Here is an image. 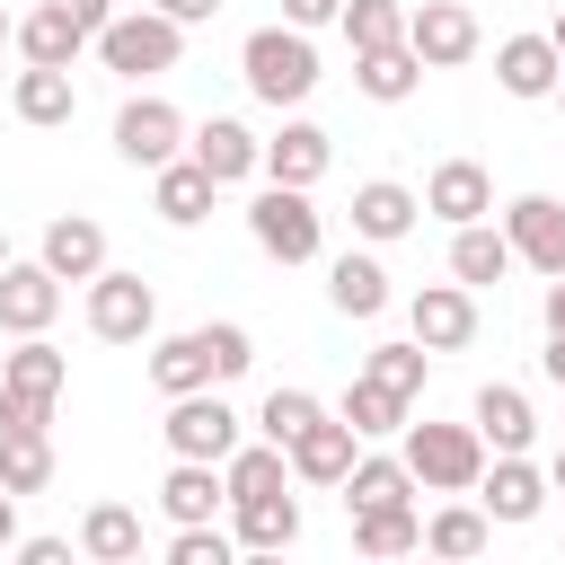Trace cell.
Returning <instances> with one entry per match:
<instances>
[{"label": "cell", "mask_w": 565, "mask_h": 565, "mask_svg": "<svg viewBox=\"0 0 565 565\" xmlns=\"http://www.w3.org/2000/svg\"><path fill=\"white\" fill-rule=\"evenodd\" d=\"M0 547H18V494L0 486Z\"/></svg>", "instance_id": "49"}, {"label": "cell", "mask_w": 565, "mask_h": 565, "mask_svg": "<svg viewBox=\"0 0 565 565\" xmlns=\"http://www.w3.org/2000/svg\"><path fill=\"white\" fill-rule=\"evenodd\" d=\"M547 494H556V486H547V468H530V450H494L486 477H477V503H486V521H503V530L539 521Z\"/></svg>", "instance_id": "11"}, {"label": "cell", "mask_w": 565, "mask_h": 565, "mask_svg": "<svg viewBox=\"0 0 565 565\" xmlns=\"http://www.w3.org/2000/svg\"><path fill=\"white\" fill-rule=\"evenodd\" d=\"M512 265H521V256H512V238H503L494 221H459V230H450V274H459L468 291H486V282H503Z\"/></svg>", "instance_id": "29"}, {"label": "cell", "mask_w": 565, "mask_h": 565, "mask_svg": "<svg viewBox=\"0 0 565 565\" xmlns=\"http://www.w3.org/2000/svg\"><path fill=\"white\" fill-rule=\"evenodd\" d=\"M177 53H185V26L168 18V9H115L106 26H97V62L115 71V79H159V71H177Z\"/></svg>", "instance_id": "3"}, {"label": "cell", "mask_w": 565, "mask_h": 565, "mask_svg": "<svg viewBox=\"0 0 565 565\" xmlns=\"http://www.w3.org/2000/svg\"><path fill=\"white\" fill-rule=\"evenodd\" d=\"M0 433H53V397H26V388H0Z\"/></svg>", "instance_id": "42"}, {"label": "cell", "mask_w": 565, "mask_h": 565, "mask_svg": "<svg viewBox=\"0 0 565 565\" xmlns=\"http://www.w3.org/2000/svg\"><path fill=\"white\" fill-rule=\"evenodd\" d=\"M282 18L291 26H327V18H344V0H282Z\"/></svg>", "instance_id": "43"}, {"label": "cell", "mask_w": 565, "mask_h": 565, "mask_svg": "<svg viewBox=\"0 0 565 565\" xmlns=\"http://www.w3.org/2000/svg\"><path fill=\"white\" fill-rule=\"evenodd\" d=\"M344 512H371V503H415L424 486H415V468H406V450H371V459H353L344 468Z\"/></svg>", "instance_id": "25"}, {"label": "cell", "mask_w": 565, "mask_h": 565, "mask_svg": "<svg viewBox=\"0 0 565 565\" xmlns=\"http://www.w3.org/2000/svg\"><path fill=\"white\" fill-rule=\"evenodd\" d=\"M406 406H415V397H397L388 380L353 371V388H344V406H335V415H344V424H353L362 441H388V433H406Z\"/></svg>", "instance_id": "33"}, {"label": "cell", "mask_w": 565, "mask_h": 565, "mask_svg": "<svg viewBox=\"0 0 565 565\" xmlns=\"http://www.w3.org/2000/svg\"><path fill=\"white\" fill-rule=\"evenodd\" d=\"M9 44H18V18H0V53H9Z\"/></svg>", "instance_id": "51"}, {"label": "cell", "mask_w": 565, "mask_h": 565, "mask_svg": "<svg viewBox=\"0 0 565 565\" xmlns=\"http://www.w3.org/2000/svg\"><path fill=\"white\" fill-rule=\"evenodd\" d=\"M362 371H371V380H388L397 397H424L433 353H424V344H371V353H362Z\"/></svg>", "instance_id": "40"}, {"label": "cell", "mask_w": 565, "mask_h": 565, "mask_svg": "<svg viewBox=\"0 0 565 565\" xmlns=\"http://www.w3.org/2000/svg\"><path fill=\"white\" fill-rule=\"evenodd\" d=\"M150 327H159V291L141 274H124V265L88 274V335L97 344H150Z\"/></svg>", "instance_id": "7"}, {"label": "cell", "mask_w": 565, "mask_h": 565, "mask_svg": "<svg viewBox=\"0 0 565 565\" xmlns=\"http://www.w3.org/2000/svg\"><path fill=\"white\" fill-rule=\"evenodd\" d=\"M247 362H256V335H247L238 318H203V327H185V335H159V344H150V388H159V397L221 388V380H238Z\"/></svg>", "instance_id": "1"}, {"label": "cell", "mask_w": 565, "mask_h": 565, "mask_svg": "<svg viewBox=\"0 0 565 565\" xmlns=\"http://www.w3.org/2000/svg\"><path fill=\"white\" fill-rule=\"evenodd\" d=\"M539 371H547V380L565 388V335H547V353H539Z\"/></svg>", "instance_id": "48"}, {"label": "cell", "mask_w": 565, "mask_h": 565, "mask_svg": "<svg viewBox=\"0 0 565 565\" xmlns=\"http://www.w3.org/2000/svg\"><path fill=\"white\" fill-rule=\"evenodd\" d=\"M547 35H556V53H565V9H556V26H547Z\"/></svg>", "instance_id": "52"}, {"label": "cell", "mask_w": 565, "mask_h": 565, "mask_svg": "<svg viewBox=\"0 0 565 565\" xmlns=\"http://www.w3.org/2000/svg\"><path fill=\"white\" fill-rule=\"evenodd\" d=\"M344 44L353 53H380V44H406V0H344Z\"/></svg>", "instance_id": "38"}, {"label": "cell", "mask_w": 565, "mask_h": 565, "mask_svg": "<svg viewBox=\"0 0 565 565\" xmlns=\"http://www.w3.org/2000/svg\"><path fill=\"white\" fill-rule=\"evenodd\" d=\"M0 388H26V397H53V406H62V388H71V353L44 344V335H18V344L0 353Z\"/></svg>", "instance_id": "30"}, {"label": "cell", "mask_w": 565, "mask_h": 565, "mask_svg": "<svg viewBox=\"0 0 565 565\" xmlns=\"http://www.w3.org/2000/svg\"><path fill=\"white\" fill-rule=\"evenodd\" d=\"M406 44L424 53V71H459V62H477L486 26H477L468 0H415L406 9Z\"/></svg>", "instance_id": "9"}, {"label": "cell", "mask_w": 565, "mask_h": 565, "mask_svg": "<svg viewBox=\"0 0 565 565\" xmlns=\"http://www.w3.org/2000/svg\"><path fill=\"white\" fill-rule=\"evenodd\" d=\"M230 547H238V530H221V521H185V530L168 539V565H230Z\"/></svg>", "instance_id": "41"}, {"label": "cell", "mask_w": 565, "mask_h": 565, "mask_svg": "<svg viewBox=\"0 0 565 565\" xmlns=\"http://www.w3.org/2000/svg\"><path fill=\"white\" fill-rule=\"evenodd\" d=\"M238 71H247V88L282 115V106H300L309 88H318V44H309V26H256L247 44H238Z\"/></svg>", "instance_id": "2"}, {"label": "cell", "mask_w": 565, "mask_h": 565, "mask_svg": "<svg viewBox=\"0 0 565 565\" xmlns=\"http://www.w3.org/2000/svg\"><path fill=\"white\" fill-rule=\"evenodd\" d=\"M362 459V433L344 415H318L300 441H291V486H344V468Z\"/></svg>", "instance_id": "17"}, {"label": "cell", "mask_w": 565, "mask_h": 565, "mask_svg": "<svg viewBox=\"0 0 565 565\" xmlns=\"http://www.w3.org/2000/svg\"><path fill=\"white\" fill-rule=\"evenodd\" d=\"M468 424L486 433V450H530V441H539V415H530V397H521L512 380H486L477 406H468Z\"/></svg>", "instance_id": "24"}, {"label": "cell", "mask_w": 565, "mask_h": 565, "mask_svg": "<svg viewBox=\"0 0 565 565\" xmlns=\"http://www.w3.org/2000/svg\"><path fill=\"white\" fill-rule=\"evenodd\" d=\"M212 194H221V177L185 150V159H168V168H150V212L168 221V230H194L203 212H212Z\"/></svg>", "instance_id": "15"}, {"label": "cell", "mask_w": 565, "mask_h": 565, "mask_svg": "<svg viewBox=\"0 0 565 565\" xmlns=\"http://www.w3.org/2000/svg\"><path fill=\"white\" fill-rule=\"evenodd\" d=\"M406 327H415V344L424 353H459V344H477V291L450 274V282H424L415 300H406Z\"/></svg>", "instance_id": "10"}, {"label": "cell", "mask_w": 565, "mask_h": 565, "mask_svg": "<svg viewBox=\"0 0 565 565\" xmlns=\"http://www.w3.org/2000/svg\"><path fill=\"white\" fill-rule=\"evenodd\" d=\"M88 44H97V35H88L71 9H53V0H44L35 18H18V62H53V71H71Z\"/></svg>", "instance_id": "27"}, {"label": "cell", "mask_w": 565, "mask_h": 565, "mask_svg": "<svg viewBox=\"0 0 565 565\" xmlns=\"http://www.w3.org/2000/svg\"><path fill=\"white\" fill-rule=\"evenodd\" d=\"M353 88H362L371 106H406V97L424 88V53H415V44H380V53H353Z\"/></svg>", "instance_id": "28"}, {"label": "cell", "mask_w": 565, "mask_h": 565, "mask_svg": "<svg viewBox=\"0 0 565 565\" xmlns=\"http://www.w3.org/2000/svg\"><path fill=\"white\" fill-rule=\"evenodd\" d=\"M415 221H424V194H415V185H397V177L353 185V238H362V247H388V238H406Z\"/></svg>", "instance_id": "16"}, {"label": "cell", "mask_w": 565, "mask_h": 565, "mask_svg": "<svg viewBox=\"0 0 565 565\" xmlns=\"http://www.w3.org/2000/svg\"><path fill=\"white\" fill-rule=\"evenodd\" d=\"M0 486L9 494H44L53 486V433H0Z\"/></svg>", "instance_id": "37"}, {"label": "cell", "mask_w": 565, "mask_h": 565, "mask_svg": "<svg viewBox=\"0 0 565 565\" xmlns=\"http://www.w3.org/2000/svg\"><path fill=\"white\" fill-rule=\"evenodd\" d=\"M486 539H494L486 503H441V512L424 521V547H433V556H486Z\"/></svg>", "instance_id": "36"}, {"label": "cell", "mask_w": 565, "mask_h": 565, "mask_svg": "<svg viewBox=\"0 0 565 565\" xmlns=\"http://www.w3.org/2000/svg\"><path fill=\"white\" fill-rule=\"evenodd\" d=\"M79 556L132 565V556H141V512H132V503H88V512H79Z\"/></svg>", "instance_id": "34"}, {"label": "cell", "mask_w": 565, "mask_h": 565, "mask_svg": "<svg viewBox=\"0 0 565 565\" xmlns=\"http://www.w3.org/2000/svg\"><path fill=\"white\" fill-rule=\"evenodd\" d=\"M185 150L221 177V185H247V177H265V141L238 124V115H203L194 132H185Z\"/></svg>", "instance_id": "14"}, {"label": "cell", "mask_w": 565, "mask_h": 565, "mask_svg": "<svg viewBox=\"0 0 565 565\" xmlns=\"http://www.w3.org/2000/svg\"><path fill=\"white\" fill-rule=\"evenodd\" d=\"M406 468H415V486L424 494H477V477H486V433L477 424H406Z\"/></svg>", "instance_id": "4"}, {"label": "cell", "mask_w": 565, "mask_h": 565, "mask_svg": "<svg viewBox=\"0 0 565 565\" xmlns=\"http://www.w3.org/2000/svg\"><path fill=\"white\" fill-rule=\"evenodd\" d=\"M53 318H62V274L44 256H26V265L9 256L0 265V335H44Z\"/></svg>", "instance_id": "12"}, {"label": "cell", "mask_w": 565, "mask_h": 565, "mask_svg": "<svg viewBox=\"0 0 565 565\" xmlns=\"http://www.w3.org/2000/svg\"><path fill=\"white\" fill-rule=\"evenodd\" d=\"M547 486H556V494H565V441H556V459H547Z\"/></svg>", "instance_id": "50"}, {"label": "cell", "mask_w": 565, "mask_h": 565, "mask_svg": "<svg viewBox=\"0 0 565 565\" xmlns=\"http://www.w3.org/2000/svg\"><path fill=\"white\" fill-rule=\"evenodd\" d=\"M539 318H547V335H565V274L539 291Z\"/></svg>", "instance_id": "47"}, {"label": "cell", "mask_w": 565, "mask_h": 565, "mask_svg": "<svg viewBox=\"0 0 565 565\" xmlns=\"http://www.w3.org/2000/svg\"><path fill=\"white\" fill-rule=\"evenodd\" d=\"M424 212L450 221V230H459V221H486V212H494V177H486L477 159H441V168L424 177Z\"/></svg>", "instance_id": "19"}, {"label": "cell", "mask_w": 565, "mask_h": 565, "mask_svg": "<svg viewBox=\"0 0 565 565\" xmlns=\"http://www.w3.org/2000/svg\"><path fill=\"white\" fill-rule=\"evenodd\" d=\"M247 238H256L274 265H318V247H327V221H318L309 185H274V177H265V194L247 203Z\"/></svg>", "instance_id": "5"}, {"label": "cell", "mask_w": 565, "mask_h": 565, "mask_svg": "<svg viewBox=\"0 0 565 565\" xmlns=\"http://www.w3.org/2000/svg\"><path fill=\"white\" fill-rule=\"evenodd\" d=\"M150 9H168L177 26H203V18H221V0H150Z\"/></svg>", "instance_id": "45"}, {"label": "cell", "mask_w": 565, "mask_h": 565, "mask_svg": "<svg viewBox=\"0 0 565 565\" xmlns=\"http://www.w3.org/2000/svg\"><path fill=\"white\" fill-rule=\"evenodd\" d=\"M221 477H230V503H256V494H282V486H291V450L256 433V441H238V450L221 459Z\"/></svg>", "instance_id": "31"}, {"label": "cell", "mask_w": 565, "mask_h": 565, "mask_svg": "<svg viewBox=\"0 0 565 565\" xmlns=\"http://www.w3.org/2000/svg\"><path fill=\"white\" fill-rule=\"evenodd\" d=\"M556 106H565V79H556Z\"/></svg>", "instance_id": "54"}, {"label": "cell", "mask_w": 565, "mask_h": 565, "mask_svg": "<svg viewBox=\"0 0 565 565\" xmlns=\"http://www.w3.org/2000/svg\"><path fill=\"white\" fill-rule=\"evenodd\" d=\"M327 159H335V141H327L309 115H282V132L265 141V177H274V185H318Z\"/></svg>", "instance_id": "21"}, {"label": "cell", "mask_w": 565, "mask_h": 565, "mask_svg": "<svg viewBox=\"0 0 565 565\" xmlns=\"http://www.w3.org/2000/svg\"><path fill=\"white\" fill-rule=\"evenodd\" d=\"M185 115L168 106V97H124L115 106V159L124 168H168V159H185Z\"/></svg>", "instance_id": "8"}, {"label": "cell", "mask_w": 565, "mask_h": 565, "mask_svg": "<svg viewBox=\"0 0 565 565\" xmlns=\"http://www.w3.org/2000/svg\"><path fill=\"white\" fill-rule=\"evenodd\" d=\"M159 441H168V459H230L247 433H238V406L221 388H185V397H168Z\"/></svg>", "instance_id": "6"}, {"label": "cell", "mask_w": 565, "mask_h": 565, "mask_svg": "<svg viewBox=\"0 0 565 565\" xmlns=\"http://www.w3.org/2000/svg\"><path fill=\"white\" fill-rule=\"evenodd\" d=\"M230 530H238L247 556H282V547H300V503H291V486H282V494H256V503H230Z\"/></svg>", "instance_id": "26"}, {"label": "cell", "mask_w": 565, "mask_h": 565, "mask_svg": "<svg viewBox=\"0 0 565 565\" xmlns=\"http://www.w3.org/2000/svg\"><path fill=\"white\" fill-rule=\"evenodd\" d=\"M353 547L362 556H415L424 547V512L415 503H371V512H353Z\"/></svg>", "instance_id": "35"}, {"label": "cell", "mask_w": 565, "mask_h": 565, "mask_svg": "<svg viewBox=\"0 0 565 565\" xmlns=\"http://www.w3.org/2000/svg\"><path fill=\"white\" fill-rule=\"evenodd\" d=\"M318 415H327V406H318V397H309V388H274V397H265V406H256V433H265V441H282V450H291V441H300V433H309V424H318Z\"/></svg>", "instance_id": "39"}, {"label": "cell", "mask_w": 565, "mask_h": 565, "mask_svg": "<svg viewBox=\"0 0 565 565\" xmlns=\"http://www.w3.org/2000/svg\"><path fill=\"white\" fill-rule=\"evenodd\" d=\"M0 265H9V230H0Z\"/></svg>", "instance_id": "53"}, {"label": "cell", "mask_w": 565, "mask_h": 565, "mask_svg": "<svg viewBox=\"0 0 565 565\" xmlns=\"http://www.w3.org/2000/svg\"><path fill=\"white\" fill-rule=\"evenodd\" d=\"M26 565H71V539H18Z\"/></svg>", "instance_id": "44"}, {"label": "cell", "mask_w": 565, "mask_h": 565, "mask_svg": "<svg viewBox=\"0 0 565 565\" xmlns=\"http://www.w3.org/2000/svg\"><path fill=\"white\" fill-rule=\"evenodd\" d=\"M62 282H88V274H106V230L88 221V212H62V221H44V247H35Z\"/></svg>", "instance_id": "23"}, {"label": "cell", "mask_w": 565, "mask_h": 565, "mask_svg": "<svg viewBox=\"0 0 565 565\" xmlns=\"http://www.w3.org/2000/svg\"><path fill=\"white\" fill-rule=\"evenodd\" d=\"M221 503H230V477H221V459H177L168 477H159V512L185 530V521H221Z\"/></svg>", "instance_id": "20"}, {"label": "cell", "mask_w": 565, "mask_h": 565, "mask_svg": "<svg viewBox=\"0 0 565 565\" xmlns=\"http://www.w3.org/2000/svg\"><path fill=\"white\" fill-rule=\"evenodd\" d=\"M9 115H18V124H35V132L71 124V115H79V88H71V71H53V62H26V71H18V88H9Z\"/></svg>", "instance_id": "22"}, {"label": "cell", "mask_w": 565, "mask_h": 565, "mask_svg": "<svg viewBox=\"0 0 565 565\" xmlns=\"http://www.w3.org/2000/svg\"><path fill=\"white\" fill-rule=\"evenodd\" d=\"M503 238H512V256L530 265V274H565V203L556 194H512L503 203Z\"/></svg>", "instance_id": "13"}, {"label": "cell", "mask_w": 565, "mask_h": 565, "mask_svg": "<svg viewBox=\"0 0 565 565\" xmlns=\"http://www.w3.org/2000/svg\"><path fill=\"white\" fill-rule=\"evenodd\" d=\"M494 79H503V97H556V79H565L556 35H503L494 44Z\"/></svg>", "instance_id": "18"}, {"label": "cell", "mask_w": 565, "mask_h": 565, "mask_svg": "<svg viewBox=\"0 0 565 565\" xmlns=\"http://www.w3.org/2000/svg\"><path fill=\"white\" fill-rule=\"evenodd\" d=\"M327 300H335V318H380L388 309V265L380 256H335L327 265Z\"/></svg>", "instance_id": "32"}, {"label": "cell", "mask_w": 565, "mask_h": 565, "mask_svg": "<svg viewBox=\"0 0 565 565\" xmlns=\"http://www.w3.org/2000/svg\"><path fill=\"white\" fill-rule=\"evenodd\" d=\"M53 9H71V18H79V26H88V35H97V26H106V18H115V0H53Z\"/></svg>", "instance_id": "46"}]
</instances>
